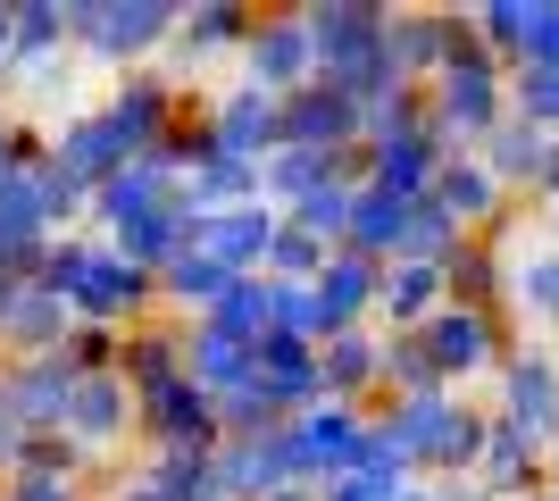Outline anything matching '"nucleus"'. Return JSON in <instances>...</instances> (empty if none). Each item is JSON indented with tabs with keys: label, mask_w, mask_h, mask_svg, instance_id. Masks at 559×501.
Segmentation results:
<instances>
[{
	"label": "nucleus",
	"mask_w": 559,
	"mask_h": 501,
	"mask_svg": "<svg viewBox=\"0 0 559 501\" xmlns=\"http://www.w3.org/2000/svg\"><path fill=\"white\" fill-rule=\"evenodd\" d=\"M510 402H518V418L510 427L526 434H559V368L551 359H526V368H510Z\"/></svg>",
	"instance_id": "nucleus-1"
},
{
	"label": "nucleus",
	"mask_w": 559,
	"mask_h": 501,
	"mask_svg": "<svg viewBox=\"0 0 559 501\" xmlns=\"http://www.w3.org/2000/svg\"><path fill=\"white\" fill-rule=\"evenodd\" d=\"M559 151L543 143L535 126H501V176H551Z\"/></svg>",
	"instance_id": "nucleus-2"
},
{
	"label": "nucleus",
	"mask_w": 559,
	"mask_h": 501,
	"mask_svg": "<svg viewBox=\"0 0 559 501\" xmlns=\"http://www.w3.org/2000/svg\"><path fill=\"white\" fill-rule=\"evenodd\" d=\"M435 359H443V368H476V359H485V326H476V318H443V326H435Z\"/></svg>",
	"instance_id": "nucleus-3"
},
{
	"label": "nucleus",
	"mask_w": 559,
	"mask_h": 501,
	"mask_svg": "<svg viewBox=\"0 0 559 501\" xmlns=\"http://www.w3.org/2000/svg\"><path fill=\"white\" fill-rule=\"evenodd\" d=\"M526 301H535L543 318H559V260H543L535 276H526Z\"/></svg>",
	"instance_id": "nucleus-4"
},
{
	"label": "nucleus",
	"mask_w": 559,
	"mask_h": 501,
	"mask_svg": "<svg viewBox=\"0 0 559 501\" xmlns=\"http://www.w3.org/2000/svg\"><path fill=\"white\" fill-rule=\"evenodd\" d=\"M551 184H559V159H551Z\"/></svg>",
	"instance_id": "nucleus-5"
}]
</instances>
